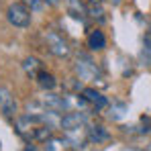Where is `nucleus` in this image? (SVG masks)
Returning <instances> with one entry per match:
<instances>
[{
    "instance_id": "ddd939ff",
    "label": "nucleus",
    "mask_w": 151,
    "mask_h": 151,
    "mask_svg": "<svg viewBox=\"0 0 151 151\" xmlns=\"http://www.w3.org/2000/svg\"><path fill=\"white\" fill-rule=\"evenodd\" d=\"M37 84L45 90V92H49V90H53L55 86H57V80H55V76L51 74V72H45V70H41L39 74H37Z\"/></svg>"
},
{
    "instance_id": "6ab92c4d",
    "label": "nucleus",
    "mask_w": 151,
    "mask_h": 151,
    "mask_svg": "<svg viewBox=\"0 0 151 151\" xmlns=\"http://www.w3.org/2000/svg\"><path fill=\"white\" fill-rule=\"evenodd\" d=\"M123 151H137V149H123Z\"/></svg>"
},
{
    "instance_id": "dca6fc26",
    "label": "nucleus",
    "mask_w": 151,
    "mask_h": 151,
    "mask_svg": "<svg viewBox=\"0 0 151 151\" xmlns=\"http://www.w3.org/2000/svg\"><path fill=\"white\" fill-rule=\"evenodd\" d=\"M88 14H92V17H94V19H98V21H104L100 6H90V8H88Z\"/></svg>"
},
{
    "instance_id": "4468645a",
    "label": "nucleus",
    "mask_w": 151,
    "mask_h": 151,
    "mask_svg": "<svg viewBox=\"0 0 151 151\" xmlns=\"http://www.w3.org/2000/svg\"><path fill=\"white\" fill-rule=\"evenodd\" d=\"M23 70H25L27 76H31V78H37V74L43 70L41 68V61L37 59V57H27L25 61H23Z\"/></svg>"
},
{
    "instance_id": "f257e3e1",
    "label": "nucleus",
    "mask_w": 151,
    "mask_h": 151,
    "mask_svg": "<svg viewBox=\"0 0 151 151\" xmlns=\"http://www.w3.org/2000/svg\"><path fill=\"white\" fill-rule=\"evenodd\" d=\"M43 39H45L47 51H49L51 55L59 57V59H63V57H68V55L72 53V47H70L68 39H65L61 33L53 31V29H47V31L43 33Z\"/></svg>"
},
{
    "instance_id": "9d476101",
    "label": "nucleus",
    "mask_w": 151,
    "mask_h": 151,
    "mask_svg": "<svg viewBox=\"0 0 151 151\" xmlns=\"http://www.w3.org/2000/svg\"><path fill=\"white\" fill-rule=\"evenodd\" d=\"M108 139H110V133H108L102 125H94V127L88 129V141H90V143L100 145V143H106Z\"/></svg>"
},
{
    "instance_id": "f8f14e48",
    "label": "nucleus",
    "mask_w": 151,
    "mask_h": 151,
    "mask_svg": "<svg viewBox=\"0 0 151 151\" xmlns=\"http://www.w3.org/2000/svg\"><path fill=\"white\" fill-rule=\"evenodd\" d=\"M106 108H108V119L110 121H121V119H125L127 112H129V106H127L125 102H112Z\"/></svg>"
},
{
    "instance_id": "20e7f679",
    "label": "nucleus",
    "mask_w": 151,
    "mask_h": 151,
    "mask_svg": "<svg viewBox=\"0 0 151 151\" xmlns=\"http://www.w3.org/2000/svg\"><path fill=\"white\" fill-rule=\"evenodd\" d=\"M0 112L6 121L17 119V98L6 86H0Z\"/></svg>"
},
{
    "instance_id": "39448f33",
    "label": "nucleus",
    "mask_w": 151,
    "mask_h": 151,
    "mask_svg": "<svg viewBox=\"0 0 151 151\" xmlns=\"http://www.w3.org/2000/svg\"><path fill=\"white\" fill-rule=\"evenodd\" d=\"M86 123H88V116H86V112H82V110L68 112V114H63V116L59 119V127H61L65 133L78 131V129H84Z\"/></svg>"
},
{
    "instance_id": "6e6552de",
    "label": "nucleus",
    "mask_w": 151,
    "mask_h": 151,
    "mask_svg": "<svg viewBox=\"0 0 151 151\" xmlns=\"http://www.w3.org/2000/svg\"><path fill=\"white\" fill-rule=\"evenodd\" d=\"M65 2V10L68 14L76 19V21H86V14H88V6L82 2V0H63Z\"/></svg>"
},
{
    "instance_id": "2eb2a0df",
    "label": "nucleus",
    "mask_w": 151,
    "mask_h": 151,
    "mask_svg": "<svg viewBox=\"0 0 151 151\" xmlns=\"http://www.w3.org/2000/svg\"><path fill=\"white\" fill-rule=\"evenodd\" d=\"M23 4H27L33 12H39V10H43V6H45V2L43 0H21Z\"/></svg>"
},
{
    "instance_id": "9b49d317",
    "label": "nucleus",
    "mask_w": 151,
    "mask_h": 151,
    "mask_svg": "<svg viewBox=\"0 0 151 151\" xmlns=\"http://www.w3.org/2000/svg\"><path fill=\"white\" fill-rule=\"evenodd\" d=\"M86 43H88L90 51H102L104 47H106V37H104V33H102V31L94 29V31H90V35H88V39H86Z\"/></svg>"
},
{
    "instance_id": "0eeeda50",
    "label": "nucleus",
    "mask_w": 151,
    "mask_h": 151,
    "mask_svg": "<svg viewBox=\"0 0 151 151\" xmlns=\"http://www.w3.org/2000/svg\"><path fill=\"white\" fill-rule=\"evenodd\" d=\"M82 96L86 98V102H88L92 108H96V110H104V108L108 106L106 96H102L96 88H82Z\"/></svg>"
},
{
    "instance_id": "423d86ee",
    "label": "nucleus",
    "mask_w": 151,
    "mask_h": 151,
    "mask_svg": "<svg viewBox=\"0 0 151 151\" xmlns=\"http://www.w3.org/2000/svg\"><path fill=\"white\" fill-rule=\"evenodd\" d=\"M41 106L43 108H47V110H53V112H65L72 104H70V98L68 96H57V94H53V92H45V96L41 98Z\"/></svg>"
},
{
    "instance_id": "f03ea898",
    "label": "nucleus",
    "mask_w": 151,
    "mask_h": 151,
    "mask_svg": "<svg viewBox=\"0 0 151 151\" xmlns=\"http://www.w3.org/2000/svg\"><path fill=\"white\" fill-rule=\"evenodd\" d=\"M31 8L23 4V2H12L10 6H8V10H6V19H8V23L12 27H17V29H27V27H31Z\"/></svg>"
},
{
    "instance_id": "f3484780",
    "label": "nucleus",
    "mask_w": 151,
    "mask_h": 151,
    "mask_svg": "<svg viewBox=\"0 0 151 151\" xmlns=\"http://www.w3.org/2000/svg\"><path fill=\"white\" fill-rule=\"evenodd\" d=\"M43 2H45L47 6H57V4H59L61 0H43Z\"/></svg>"
},
{
    "instance_id": "7ed1b4c3",
    "label": "nucleus",
    "mask_w": 151,
    "mask_h": 151,
    "mask_svg": "<svg viewBox=\"0 0 151 151\" xmlns=\"http://www.w3.org/2000/svg\"><path fill=\"white\" fill-rule=\"evenodd\" d=\"M76 74L86 82H94L96 78H100V68L88 55H80L76 59Z\"/></svg>"
},
{
    "instance_id": "1a4fd4ad",
    "label": "nucleus",
    "mask_w": 151,
    "mask_h": 151,
    "mask_svg": "<svg viewBox=\"0 0 151 151\" xmlns=\"http://www.w3.org/2000/svg\"><path fill=\"white\" fill-rule=\"evenodd\" d=\"M45 151H74V145H72V141L65 137H49L45 143H43Z\"/></svg>"
},
{
    "instance_id": "a211bd4d",
    "label": "nucleus",
    "mask_w": 151,
    "mask_h": 151,
    "mask_svg": "<svg viewBox=\"0 0 151 151\" xmlns=\"http://www.w3.org/2000/svg\"><path fill=\"white\" fill-rule=\"evenodd\" d=\"M90 2H92V4H100L102 0H90Z\"/></svg>"
}]
</instances>
